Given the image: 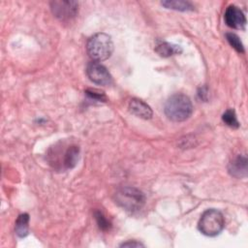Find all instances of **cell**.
Returning a JSON list of instances; mask_svg holds the SVG:
<instances>
[{
  "label": "cell",
  "mask_w": 248,
  "mask_h": 248,
  "mask_svg": "<svg viewBox=\"0 0 248 248\" xmlns=\"http://www.w3.org/2000/svg\"><path fill=\"white\" fill-rule=\"evenodd\" d=\"M165 113L169 119L180 122L188 119L193 111V106L190 98L182 93L171 95L166 102L164 108Z\"/></svg>",
  "instance_id": "6da1fadb"
},
{
  "label": "cell",
  "mask_w": 248,
  "mask_h": 248,
  "mask_svg": "<svg viewBox=\"0 0 248 248\" xmlns=\"http://www.w3.org/2000/svg\"><path fill=\"white\" fill-rule=\"evenodd\" d=\"M86 50L93 61L101 62L107 60L113 51L112 40L106 33H96L88 39Z\"/></svg>",
  "instance_id": "7a4b0ae2"
},
{
  "label": "cell",
  "mask_w": 248,
  "mask_h": 248,
  "mask_svg": "<svg viewBox=\"0 0 248 248\" xmlns=\"http://www.w3.org/2000/svg\"><path fill=\"white\" fill-rule=\"evenodd\" d=\"M225 219L223 214L214 208L205 210L198 223L199 231L206 236H216L224 229Z\"/></svg>",
  "instance_id": "3957f363"
},
{
  "label": "cell",
  "mask_w": 248,
  "mask_h": 248,
  "mask_svg": "<svg viewBox=\"0 0 248 248\" xmlns=\"http://www.w3.org/2000/svg\"><path fill=\"white\" fill-rule=\"evenodd\" d=\"M115 202L128 211L140 210L144 204V195L134 187H123L115 193Z\"/></svg>",
  "instance_id": "277c9868"
},
{
  "label": "cell",
  "mask_w": 248,
  "mask_h": 248,
  "mask_svg": "<svg viewBox=\"0 0 248 248\" xmlns=\"http://www.w3.org/2000/svg\"><path fill=\"white\" fill-rule=\"evenodd\" d=\"M50 9L55 17L60 20H69L75 17L78 12V3L76 1H52Z\"/></svg>",
  "instance_id": "5b68a950"
},
{
  "label": "cell",
  "mask_w": 248,
  "mask_h": 248,
  "mask_svg": "<svg viewBox=\"0 0 248 248\" xmlns=\"http://www.w3.org/2000/svg\"><path fill=\"white\" fill-rule=\"evenodd\" d=\"M86 75L92 82L99 85H108L112 81V78L107 68L96 61L88 63L86 67Z\"/></svg>",
  "instance_id": "8992f818"
},
{
  "label": "cell",
  "mask_w": 248,
  "mask_h": 248,
  "mask_svg": "<svg viewBox=\"0 0 248 248\" xmlns=\"http://www.w3.org/2000/svg\"><path fill=\"white\" fill-rule=\"evenodd\" d=\"M224 19L226 24L233 29H244L246 25V17L244 13L234 5H230L226 9Z\"/></svg>",
  "instance_id": "52a82bcc"
},
{
  "label": "cell",
  "mask_w": 248,
  "mask_h": 248,
  "mask_svg": "<svg viewBox=\"0 0 248 248\" xmlns=\"http://www.w3.org/2000/svg\"><path fill=\"white\" fill-rule=\"evenodd\" d=\"M129 109L133 114L143 119H149L152 116L151 108L140 99H132L129 103Z\"/></svg>",
  "instance_id": "ba28073f"
},
{
  "label": "cell",
  "mask_w": 248,
  "mask_h": 248,
  "mask_svg": "<svg viewBox=\"0 0 248 248\" xmlns=\"http://www.w3.org/2000/svg\"><path fill=\"white\" fill-rule=\"evenodd\" d=\"M229 172L234 177H244L247 174L246 156H237L229 165Z\"/></svg>",
  "instance_id": "9c48e42d"
},
{
  "label": "cell",
  "mask_w": 248,
  "mask_h": 248,
  "mask_svg": "<svg viewBox=\"0 0 248 248\" xmlns=\"http://www.w3.org/2000/svg\"><path fill=\"white\" fill-rule=\"evenodd\" d=\"M78 157H79V148L77 145L69 146L63 156L64 167L68 170L73 169L77 165L78 161Z\"/></svg>",
  "instance_id": "30bf717a"
},
{
  "label": "cell",
  "mask_w": 248,
  "mask_h": 248,
  "mask_svg": "<svg viewBox=\"0 0 248 248\" xmlns=\"http://www.w3.org/2000/svg\"><path fill=\"white\" fill-rule=\"evenodd\" d=\"M155 51L162 57H169L170 55L180 53L182 48L179 46L168 42H161L155 46Z\"/></svg>",
  "instance_id": "8fae6325"
},
{
  "label": "cell",
  "mask_w": 248,
  "mask_h": 248,
  "mask_svg": "<svg viewBox=\"0 0 248 248\" xmlns=\"http://www.w3.org/2000/svg\"><path fill=\"white\" fill-rule=\"evenodd\" d=\"M161 4L167 9H171V10L180 11V12H188V11L194 10V6L189 1L166 0V1H162Z\"/></svg>",
  "instance_id": "7c38bea8"
},
{
  "label": "cell",
  "mask_w": 248,
  "mask_h": 248,
  "mask_svg": "<svg viewBox=\"0 0 248 248\" xmlns=\"http://www.w3.org/2000/svg\"><path fill=\"white\" fill-rule=\"evenodd\" d=\"M29 215L27 213L20 214L15 225V232L17 236L19 237H25L28 234L29 232Z\"/></svg>",
  "instance_id": "4fadbf2b"
},
{
  "label": "cell",
  "mask_w": 248,
  "mask_h": 248,
  "mask_svg": "<svg viewBox=\"0 0 248 248\" xmlns=\"http://www.w3.org/2000/svg\"><path fill=\"white\" fill-rule=\"evenodd\" d=\"M222 120L223 122L231 127V128H233V129H236L239 127V122L237 120V117H236V114L234 112L233 109L230 108V109H227L223 115H222Z\"/></svg>",
  "instance_id": "5bb4252c"
},
{
  "label": "cell",
  "mask_w": 248,
  "mask_h": 248,
  "mask_svg": "<svg viewBox=\"0 0 248 248\" xmlns=\"http://www.w3.org/2000/svg\"><path fill=\"white\" fill-rule=\"evenodd\" d=\"M226 39L229 42V44L232 46V47H233L237 52H239V53L244 52V46H243L239 37L236 34L227 33L226 34Z\"/></svg>",
  "instance_id": "9a60e30c"
},
{
  "label": "cell",
  "mask_w": 248,
  "mask_h": 248,
  "mask_svg": "<svg viewBox=\"0 0 248 248\" xmlns=\"http://www.w3.org/2000/svg\"><path fill=\"white\" fill-rule=\"evenodd\" d=\"M85 95L94 101H98V102H106L107 101V97L104 94V92L96 90V89H87L85 91Z\"/></svg>",
  "instance_id": "2e32d148"
},
{
  "label": "cell",
  "mask_w": 248,
  "mask_h": 248,
  "mask_svg": "<svg viewBox=\"0 0 248 248\" xmlns=\"http://www.w3.org/2000/svg\"><path fill=\"white\" fill-rule=\"evenodd\" d=\"M95 219L97 221V224L99 226V228L103 231H107L109 229L110 227V223L107 220V218L104 216V214L100 211H96L95 212Z\"/></svg>",
  "instance_id": "e0dca14e"
},
{
  "label": "cell",
  "mask_w": 248,
  "mask_h": 248,
  "mask_svg": "<svg viewBox=\"0 0 248 248\" xmlns=\"http://www.w3.org/2000/svg\"><path fill=\"white\" fill-rule=\"evenodd\" d=\"M144 245L142 244V243H140V242H138V241H136V240H129V241H127V242H123L121 245H120V247H143Z\"/></svg>",
  "instance_id": "ac0fdd59"
}]
</instances>
